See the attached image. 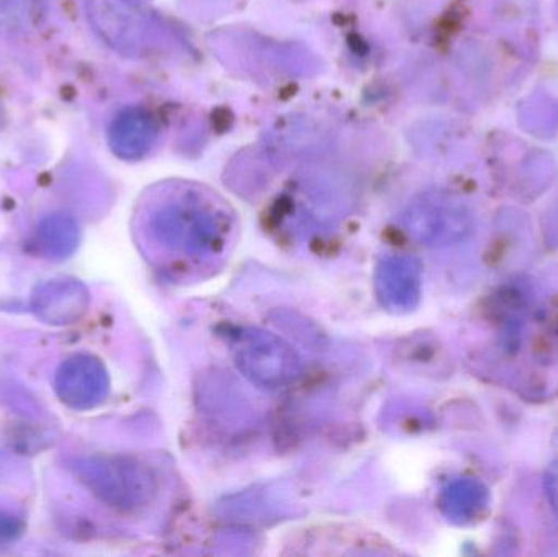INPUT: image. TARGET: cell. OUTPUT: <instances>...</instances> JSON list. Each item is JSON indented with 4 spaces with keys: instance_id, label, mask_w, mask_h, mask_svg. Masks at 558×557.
<instances>
[{
    "instance_id": "cell-1",
    "label": "cell",
    "mask_w": 558,
    "mask_h": 557,
    "mask_svg": "<svg viewBox=\"0 0 558 557\" xmlns=\"http://www.w3.org/2000/svg\"><path fill=\"white\" fill-rule=\"evenodd\" d=\"M72 470L98 500L114 509H140L156 494L153 473L131 458L92 455L77 458Z\"/></svg>"
},
{
    "instance_id": "cell-2",
    "label": "cell",
    "mask_w": 558,
    "mask_h": 557,
    "mask_svg": "<svg viewBox=\"0 0 558 557\" xmlns=\"http://www.w3.org/2000/svg\"><path fill=\"white\" fill-rule=\"evenodd\" d=\"M232 356L241 375L265 391L294 385L302 373L299 353L281 337L262 329H241L232 337Z\"/></svg>"
},
{
    "instance_id": "cell-3",
    "label": "cell",
    "mask_w": 558,
    "mask_h": 557,
    "mask_svg": "<svg viewBox=\"0 0 558 557\" xmlns=\"http://www.w3.org/2000/svg\"><path fill=\"white\" fill-rule=\"evenodd\" d=\"M402 225L418 244L448 247L468 239L474 229V218L461 199L432 192L420 195L407 206Z\"/></svg>"
},
{
    "instance_id": "cell-4",
    "label": "cell",
    "mask_w": 558,
    "mask_h": 557,
    "mask_svg": "<svg viewBox=\"0 0 558 557\" xmlns=\"http://www.w3.org/2000/svg\"><path fill=\"white\" fill-rule=\"evenodd\" d=\"M154 234L166 247L186 255H202L221 244V232L215 219L192 206H169L157 213Z\"/></svg>"
},
{
    "instance_id": "cell-5",
    "label": "cell",
    "mask_w": 558,
    "mask_h": 557,
    "mask_svg": "<svg viewBox=\"0 0 558 557\" xmlns=\"http://www.w3.org/2000/svg\"><path fill=\"white\" fill-rule=\"evenodd\" d=\"M54 388L65 405L77 411H88L107 399L110 376L100 360L87 353H78L59 366Z\"/></svg>"
},
{
    "instance_id": "cell-6",
    "label": "cell",
    "mask_w": 558,
    "mask_h": 557,
    "mask_svg": "<svg viewBox=\"0 0 558 557\" xmlns=\"http://www.w3.org/2000/svg\"><path fill=\"white\" fill-rule=\"evenodd\" d=\"M422 264L409 255L384 258L374 277L377 300L390 313L415 310L422 296Z\"/></svg>"
},
{
    "instance_id": "cell-7",
    "label": "cell",
    "mask_w": 558,
    "mask_h": 557,
    "mask_svg": "<svg viewBox=\"0 0 558 557\" xmlns=\"http://www.w3.org/2000/svg\"><path fill=\"white\" fill-rule=\"evenodd\" d=\"M90 306V293L75 278H52L36 287L32 310L49 326H71L78 323Z\"/></svg>"
},
{
    "instance_id": "cell-8",
    "label": "cell",
    "mask_w": 558,
    "mask_h": 557,
    "mask_svg": "<svg viewBox=\"0 0 558 557\" xmlns=\"http://www.w3.org/2000/svg\"><path fill=\"white\" fill-rule=\"evenodd\" d=\"M88 19L101 39L120 51H131L143 39V15L131 0H85Z\"/></svg>"
},
{
    "instance_id": "cell-9",
    "label": "cell",
    "mask_w": 558,
    "mask_h": 557,
    "mask_svg": "<svg viewBox=\"0 0 558 557\" xmlns=\"http://www.w3.org/2000/svg\"><path fill=\"white\" fill-rule=\"evenodd\" d=\"M157 123L149 111L140 107L124 108L108 130L111 150L124 160L143 159L157 140Z\"/></svg>"
},
{
    "instance_id": "cell-10",
    "label": "cell",
    "mask_w": 558,
    "mask_h": 557,
    "mask_svg": "<svg viewBox=\"0 0 558 557\" xmlns=\"http://www.w3.org/2000/svg\"><path fill=\"white\" fill-rule=\"evenodd\" d=\"M487 502V491L474 480L452 481L439 497L441 512L454 523H469L477 519Z\"/></svg>"
},
{
    "instance_id": "cell-11",
    "label": "cell",
    "mask_w": 558,
    "mask_h": 557,
    "mask_svg": "<svg viewBox=\"0 0 558 557\" xmlns=\"http://www.w3.org/2000/svg\"><path fill=\"white\" fill-rule=\"evenodd\" d=\"M36 235L43 254L54 261L71 257L81 242L77 221L68 213H52L43 218Z\"/></svg>"
},
{
    "instance_id": "cell-12",
    "label": "cell",
    "mask_w": 558,
    "mask_h": 557,
    "mask_svg": "<svg viewBox=\"0 0 558 557\" xmlns=\"http://www.w3.org/2000/svg\"><path fill=\"white\" fill-rule=\"evenodd\" d=\"M22 535V522L12 513L0 512V545H9Z\"/></svg>"
},
{
    "instance_id": "cell-13",
    "label": "cell",
    "mask_w": 558,
    "mask_h": 557,
    "mask_svg": "<svg viewBox=\"0 0 558 557\" xmlns=\"http://www.w3.org/2000/svg\"><path fill=\"white\" fill-rule=\"evenodd\" d=\"M546 494L550 507L558 519V460L550 464L546 473Z\"/></svg>"
}]
</instances>
